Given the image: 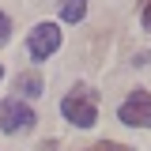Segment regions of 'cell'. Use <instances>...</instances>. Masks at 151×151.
Wrapping results in <instances>:
<instances>
[{
    "label": "cell",
    "instance_id": "9",
    "mask_svg": "<svg viewBox=\"0 0 151 151\" xmlns=\"http://www.w3.org/2000/svg\"><path fill=\"white\" fill-rule=\"evenodd\" d=\"M140 23H144V30H151V0L140 4Z\"/></svg>",
    "mask_w": 151,
    "mask_h": 151
},
{
    "label": "cell",
    "instance_id": "2",
    "mask_svg": "<svg viewBox=\"0 0 151 151\" xmlns=\"http://www.w3.org/2000/svg\"><path fill=\"white\" fill-rule=\"evenodd\" d=\"M117 117H121L125 125H132V129H151V94L147 91H132L129 98L121 102Z\"/></svg>",
    "mask_w": 151,
    "mask_h": 151
},
{
    "label": "cell",
    "instance_id": "5",
    "mask_svg": "<svg viewBox=\"0 0 151 151\" xmlns=\"http://www.w3.org/2000/svg\"><path fill=\"white\" fill-rule=\"evenodd\" d=\"M60 15H64V23H79V19L87 15V0H64Z\"/></svg>",
    "mask_w": 151,
    "mask_h": 151
},
{
    "label": "cell",
    "instance_id": "1",
    "mask_svg": "<svg viewBox=\"0 0 151 151\" xmlns=\"http://www.w3.org/2000/svg\"><path fill=\"white\" fill-rule=\"evenodd\" d=\"M60 113L72 121L76 129H91L94 121H98V98H94L91 87H76V91L64 94V102H60Z\"/></svg>",
    "mask_w": 151,
    "mask_h": 151
},
{
    "label": "cell",
    "instance_id": "4",
    "mask_svg": "<svg viewBox=\"0 0 151 151\" xmlns=\"http://www.w3.org/2000/svg\"><path fill=\"white\" fill-rule=\"evenodd\" d=\"M27 49L34 60H45V57H53L60 49V30H57V23H38L34 30H30V42H27Z\"/></svg>",
    "mask_w": 151,
    "mask_h": 151
},
{
    "label": "cell",
    "instance_id": "8",
    "mask_svg": "<svg viewBox=\"0 0 151 151\" xmlns=\"http://www.w3.org/2000/svg\"><path fill=\"white\" fill-rule=\"evenodd\" d=\"M8 38H12V19L4 15V12H0V45H4Z\"/></svg>",
    "mask_w": 151,
    "mask_h": 151
},
{
    "label": "cell",
    "instance_id": "7",
    "mask_svg": "<svg viewBox=\"0 0 151 151\" xmlns=\"http://www.w3.org/2000/svg\"><path fill=\"white\" fill-rule=\"evenodd\" d=\"M87 151H132V147H125V144H113V140H102V144H91Z\"/></svg>",
    "mask_w": 151,
    "mask_h": 151
},
{
    "label": "cell",
    "instance_id": "10",
    "mask_svg": "<svg viewBox=\"0 0 151 151\" xmlns=\"http://www.w3.org/2000/svg\"><path fill=\"white\" fill-rule=\"evenodd\" d=\"M0 76H4V68H0Z\"/></svg>",
    "mask_w": 151,
    "mask_h": 151
},
{
    "label": "cell",
    "instance_id": "3",
    "mask_svg": "<svg viewBox=\"0 0 151 151\" xmlns=\"http://www.w3.org/2000/svg\"><path fill=\"white\" fill-rule=\"evenodd\" d=\"M34 121L38 117H34V110L27 102H19V98H4L0 102V129L4 132H27Z\"/></svg>",
    "mask_w": 151,
    "mask_h": 151
},
{
    "label": "cell",
    "instance_id": "6",
    "mask_svg": "<svg viewBox=\"0 0 151 151\" xmlns=\"http://www.w3.org/2000/svg\"><path fill=\"white\" fill-rule=\"evenodd\" d=\"M15 87L27 94V98H38V94H42V79H38L34 72H27V76H19V79H15Z\"/></svg>",
    "mask_w": 151,
    "mask_h": 151
}]
</instances>
